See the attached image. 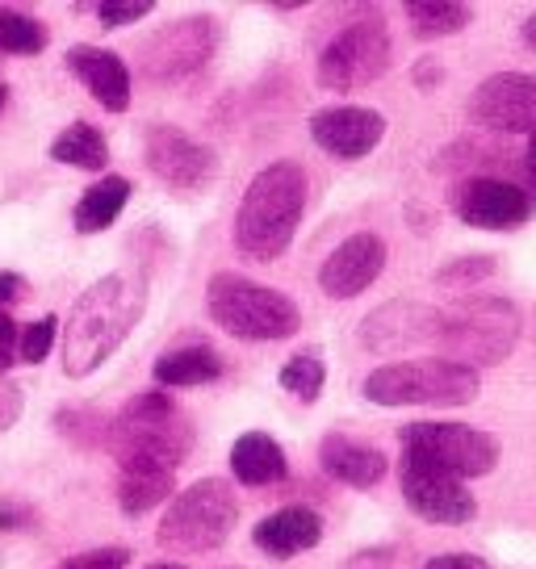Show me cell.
<instances>
[{"label": "cell", "mask_w": 536, "mask_h": 569, "mask_svg": "<svg viewBox=\"0 0 536 569\" xmlns=\"http://www.w3.org/2000/svg\"><path fill=\"white\" fill-rule=\"evenodd\" d=\"M47 30L42 21L18 9H0V51L4 54H42Z\"/></svg>", "instance_id": "cell-28"}, {"label": "cell", "mask_w": 536, "mask_h": 569, "mask_svg": "<svg viewBox=\"0 0 536 569\" xmlns=\"http://www.w3.org/2000/svg\"><path fill=\"white\" fill-rule=\"evenodd\" d=\"M483 390V377L445 356L398 360L365 377V398L374 407H465Z\"/></svg>", "instance_id": "cell-6"}, {"label": "cell", "mask_w": 536, "mask_h": 569, "mask_svg": "<svg viewBox=\"0 0 536 569\" xmlns=\"http://www.w3.org/2000/svg\"><path fill=\"white\" fill-rule=\"evenodd\" d=\"M495 268H499L495 256H461V260H453V264L440 268L436 281L461 289V284H478V281H486V277H495Z\"/></svg>", "instance_id": "cell-30"}, {"label": "cell", "mask_w": 536, "mask_h": 569, "mask_svg": "<svg viewBox=\"0 0 536 569\" xmlns=\"http://www.w3.org/2000/svg\"><path fill=\"white\" fill-rule=\"evenodd\" d=\"M126 566H130V552L126 549H92L68 557L59 569H126Z\"/></svg>", "instance_id": "cell-33"}, {"label": "cell", "mask_w": 536, "mask_h": 569, "mask_svg": "<svg viewBox=\"0 0 536 569\" xmlns=\"http://www.w3.org/2000/svg\"><path fill=\"white\" fill-rule=\"evenodd\" d=\"M51 160L68 163V168H89V172H101V168L109 163V142H106L101 130L76 122L51 142Z\"/></svg>", "instance_id": "cell-26"}, {"label": "cell", "mask_w": 536, "mask_h": 569, "mask_svg": "<svg viewBox=\"0 0 536 569\" xmlns=\"http://www.w3.org/2000/svg\"><path fill=\"white\" fill-rule=\"evenodd\" d=\"M218 51V26L210 18H177L139 47V68L156 84L185 80L210 63Z\"/></svg>", "instance_id": "cell-10"}, {"label": "cell", "mask_w": 536, "mask_h": 569, "mask_svg": "<svg viewBox=\"0 0 536 569\" xmlns=\"http://www.w3.org/2000/svg\"><path fill=\"white\" fill-rule=\"evenodd\" d=\"M118 478V502L126 516H147L151 507H160L163 498L177 490V469L156 461H122Z\"/></svg>", "instance_id": "cell-21"}, {"label": "cell", "mask_w": 536, "mask_h": 569, "mask_svg": "<svg viewBox=\"0 0 536 569\" xmlns=\"http://www.w3.org/2000/svg\"><path fill=\"white\" fill-rule=\"evenodd\" d=\"M524 163H528V180H533V189H536V130L528 134V156H524Z\"/></svg>", "instance_id": "cell-40"}, {"label": "cell", "mask_w": 536, "mask_h": 569, "mask_svg": "<svg viewBox=\"0 0 536 569\" xmlns=\"http://www.w3.org/2000/svg\"><path fill=\"white\" fill-rule=\"evenodd\" d=\"M147 569H185V566H172V561H163V566H147Z\"/></svg>", "instance_id": "cell-43"}, {"label": "cell", "mask_w": 536, "mask_h": 569, "mask_svg": "<svg viewBox=\"0 0 536 569\" xmlns=\"http://www.w3.org/2000/svg\"><path fill=\"white\" fill-rule=\"evenodd\" d=\"M239 523V498L222 478L185 486L160 519V545L168 552H215Z\"/></svg>", "instance_id": "cell-7"}, {"label": "cell", "mask_w": 536, "mask_h": 569, "mask_svg": "<svg viewBox=\"0 0 536 569\" xmlns=\"http://www.w3.org/2000/svg\"><path fill=\"white\" fill-rule=\"evenodd\" d=\"M424 569H490V566H486L483 557H474V552H440Z\"/></svg>", "instance_id": "cell-36"}, {"label": "cell", "mask_w": 536, "mask_h": 569, "mask_svg": "<svg viewBox=\"0 0 536 569\" xmlns=\"http://www.w3.org/2000/svg\"><path fill=\"white\" fill-rule=\"evenodd\" d=\"M436 80H440V68H436V63H415V84H419V89H436Z\"/></svg>", "instance_id": "cell-39"}, {"label": "cell", "mask_w": 536, "mask_h": 569, "mask_svg": "<svg viewBox=\"0 0 536 569\" xmlns=\"http://www.w3.org/2000/svg\"><path fill=\"white\" fill-rule=\"evenodd\" d=\"M21 293H26V281H21L18 272H0V306L18 302Z\"/></svg>", "instance_id": "cell-38"}, {"label": "cell", "mask_w": 536, "mask_h": 569, "mask_svg": "<svg viewBox=\"0 0 536 569\" xmlns=\"http://www.w3.org/2000/svg\"><path fill=\"white\" fill-rule=\"evenodd\" d=\"M386 260H390V251H386V239H381V234H374V231L348 234L340 248L322 260L319 289L327 298H336V302H348V298L365 293V289L386 272Z\"/></svg>", "instance_id": "cell-16"}, {"label": "cell", "mask_w": 536, "mask_h": 569, "mask_svg": "<svg viewBox=\"0 0 536 569\" xmlns=\"http://www.w3.org/2000/svg\"><path fill=\"white\" fill-rule=\"evenodd\" d=\"M4 101H9V84L0 80V109H4Z\"/></svg>", "instance_id": "cell-42"}, {"label": "cell", "mask_w": 536, "mask_h": 569, "mask_svg": "<svg viewBox=\"0 0 536 569\" xmlns=\"http://www.w3.org/2000/svg\"><path fill=\"white\" fill-rule=\"evenodd\" d=\"M26 523H30V507H21L13 498H0V532H13Z\"/></svg>", "instance_id": "cell-37"}, {"label": "cell", "mask_w": 536, "mask_h": 569, "mask_svg": "<svg viewBox=\"0 0 536 569\" xmlns=\"http://www.w3.org/2000/svg\"><path fill=\"white\" fill-rule=\"evenodd\" d=\"M322 386H327V365L315 352H298L281 369V390H289L298 402H319Z\"/></svg>", "instance_id": "cell-29"}, {"label": "cell", "mask_w": 536, "mask_h": 569, "mask_svg": "<svg viewBox=\"0 0 536 569\" xmlns=\"http://www.w3.org/2000/svg\"><path fill=\"white\" fill-rule=\"evenodd\" d=\"M21 407H26V398L13 381H0V431H9V427L18 423Z\"/></svg>", "instance_id": "cell-34"}, {"label": "cell", "mask_w": 536, "mask_h": 569, "mask_svg": "<svg viewBox=\"0 0 536 569\" xmlns=\"http://www.w3.org/2000/svg\"><path fill=\"white\" fill-rule=\"evenodd\" d=\"M394 47H390V30H386V21L377 18H360V21H348L340 34L331 38L319 54V89L327 92H353V89H365V84H374L377 76H386L390 71V59H394Z\"/></svg>", "instance_id": "cell-9"}, {"label": "cell", "mask_w": 536, "mask_h": 569, "mask_svg": "<svg viewBox=\"0 0 536 569\" xmlns=\"http://www.w3.org/2000/svg\"><path fill=\"white\" fill-rule=\"evenodd\" d=\"M109 423H113V415H101V410H92V407H68L54 415L59 436H68V440L80 448H106Z\"/></svg>", "instance_id": "cell-27"}, {"label": "cell", "mask_w": 536, "mask_h": 569, "mask_svg": "<svg viewBox=\"0 0 536 569\" xmlns=\"http://www.w3.org/2000/svg\"><path fill=\"white\" fill-rule=\"evenodd\" d=\"M151 377L168 386V390H189V386H210L222 377V356L206 343H185V348H172L156 360Z\"/></svg>", "instance_id": "cell-22"}, {"label": "cell", "mask_w": 536, "mask_h": 569, "mask_svg": "<svg viewBox=\"0 0 536 569\" xmlns=\"http://www.w3.org/2000/svg\"><path fill=\"white\" fill-rule=\"evenodd\" d=\"M151 13V0H101L97 4V18L106 30L113 26H130V21H143Z\"/></svg>", "instance_id": "cell-32"}, {"label": "cell", "mask_w": 536, "mask_h": 569, "mask_svg": "<svg viewBox=\"0 0 536 569\" xmlns=\"http://www.w3.org/2000/svg\"><path fill=\"white\" fill-rule=\"evenodd\" d=\"M231 473H235V481H244V486H272V481L286 478L289 465H286L281 445H277L272 436L248 431V436H239L231 448Z\"/></svg>", "instance_id": "cell-23"}, {"label": "cell", "mask_w": 536, "mask_h": 569, "mask_svg": "<svg viewBox=\"0 0 536 569\" xmlns=\"http://www.w3.org/2000/svg\"><path fill=\"white\" fill-rule=\"evenodd\" d=\"M251 540H256L268 557L289 561V557H298V552L319 545L322 519H319V511H310V507H281V511H272V516H265L256 523Z\"/></svg>", "instance_id": "cell-20"}, {"label": "cell", "mask_w": 536, "mask_h": 569, "mask_svg": "<svg viewBox=\"0 0 536 569\" xmlns=\"http://www.w3.org/2000/svg\"><path fill=\"white\" fill-rule=\"evenodd\" d=\"M13 352H18V322L0 310V373L13 365Z\"/></svg>", "instance_id": "cell-35"}, {"label": "cell", "mask_w": 536, "mask_h": 569, "mask_svg": "<svg viewBox=\"0 0 536 569\" xmlns=\"http://www.w3.org/2000/svg\"><path fill=\"white\" fill-rule=\"evenodd\" d=\"M403 457L419 465H431L453 478H486L495 473L503 457L499 436L478 431L465 423H407L403 427Z\"/></svg>", "instance_id": "cell-8"}, {"label": "cell", "mask_w": 536, "mask_h": 569, "mask_svg": "<svg viewBox=\"0 0 536 569\" xmlns=\"http://www.w3.org/2000/svg\"><path fill=\"white\" fill-rule=\"evenodd\" d=\"M106 448L118 457V465L156 461L177 469L193 448V423L180 415V407L163 390H147L113 415Z\"/></svg>", "instance_id": "cell-5"}, {"label": "cell", "mask_w": 536, "mask_h": 569, "mask_svg": "<svg viewBox=\"0 0 536 569\" xmlns=\"http://www.w3.org/2000/svg\"><path fill=\"white\" fill-rule=\"evenodd\" d=\"M519 343V310L507 298L495 293H474L457 298L440 310V331H436V352L445 360L483 369V365H503Z\"/></svg>", "instance_id": "cell-3"}, {"label": "cell", "mask_w": 536, "mask_h": 569, "mask_svg": "<svg viewBox=\"0 0 536 569\" xmlns=\"http://www.w3.org/2000/svg\"><path fill=\"white\" fill-rule=\"evenodd\" d=\"M398 486H403V498L415 516L424 523H436V528H461L478 516V502L465 490L461 478L453 473H440L431 465L407 461L403 457V469H398Z\"/></svg>", "instance_id": "cell-13"}, {"label": "cell", "mask_w": 536, "mask_h": 569, "mask_svg": "<svg viewBox=\"0 0 536 569\" xmlns=\"http://www.w3.org/2000/svg\"><path fill=\"white\" fill-rule=\"evenodd\" d=\"M147 310L143 272H109L72 302L63 322V373L72 381L92 377L122 348Z\"/></svg>", "instance_id": "cell-1"}, {"label": "cell", "mask_w": 536, "mask_h": 569, "mask_svg": "<svg viewBox=\"0 0 536 569\" xmlns=\"http://www.w3.org/2000/svg\"><path fill=\"white\" fill-rule=\"evenodd\" d=\"M407 18H411V34L431 42V38L461 34L474 13H469V4H461V0H411L407 4Z\"/></svg>", "instance_id": "cell-25"}, {"label": "cell", "mask_w": 536, "mask_h": 569, "mask_svg": "<svg viewBox=\"0 0 536 569\" xmlns=\"http://www.w3.org/2000/svg\"><path fill=\"white\" fill-rule=\"evenodd\" d=\"M54 336H59V319H54V315H47V319L30 322V327L21 331V339H18L21 360H26V365H42V360L51 356Z\"/></svg>", "instance_id": "cell-31"}, {"label": "cell", "mask_w": 536, "mask_h": 569, "mask_svg": "<svg viewBox=\"0 0 536 569\" xmlns=\"http://www.w3.org/2000/svg\"><path fill=\"white\" fill-rule=\"evenodd\" d=\"M143 163L151 177H160L168 189L177 193H197L206 189L218 172V156L197 142L193 134H185L177 126H151L143 139Z\"/></svg>", "instance_id": "cell-12"}, {"label": "cell", "mask_w": 536, "mask_h": 569, "mask_svg": "<svg viewBox=\"0 0 536 569\" xmlns=\"http://www.w3.org/2000/svg\"><path fill=\"white\" fill-rule=\"evenodd\" d=\"M306 210V172L294 160L260 168L235 210V248L248 260H281Z\"/></svg>", "instance_id": "cell-2"}, {"label": "cell", "mask_w": 536, "mask_h": 569, "mask_svg": "<svg viewBox=\"0 0 536 569\" xmlns=\"http://www.w3.org/2000/svg\"><path fill=\"white\" fill-rule=\"evenodd\" d=\"M436 331H440V306L386 302L360 322V343L377 356H398L415 348H436Z\"/></svg>", "instance_id": "cell-15"}, {"label": "cell", "mask_w": 536, "mask_h": 569, "mask_svg": "<svg viewBox=\"0 0 536 569\" xmlns=\"http://www.w3.org/2000/svg\"><path fill=\"white\" fill-rule=\"evenodd\" d=\"M130 201V180L126 177H101L92 189H85V197L76 201L72 222L80 234H101L118 222L122 206Z\"/></svg>", "instance_id": "cell-24"}, {"label": "cell", "mask_w": 536, "mask_h": 569, "mask_svg": "<svg viewBox=\"0 0 536 569\" xmlns=\"http://www.w3.org/2000/svg\"><path fill=\"white\" fill-rule=\"evenodd\" d=\"M519 34H524V42H528V51L536 54V18L524 21V26H519Z\"/></svg>", "instance_id": "cell-41"}, {"label": "cell", "mask_w": 536, "mask_h": 569, "mask_svg": "<svg viewBox=\"0 0 536 569\" xmlns=\"http://www.w3.org/2000/svg\"><path fill=\"white\" fill-rule=\"evenodd\" d=\"M319 465L331 473L336 481L344 486H357V490H369L377 481L386 478V452L374 445H365V440H353V436H340V431H331V436H322L319 445Z\"/></svg>", "instance_id": "cell-19"}, {"label": "cell", "mask_w": 536, "mask_h": 569, "mask_svg": "<svg viewBox=\"0 0 536 569\" xmlns=\"http://www.w3.org/2000/svg\"><path fill=\"white\" fill-rule=\"evenodd\" d=\"M448 206L474 231H516L528 222L533 201L528 193L499 177H474L448 193Z\"/></svg>", "instance_id": "cell-14"}, {"label": "cell", "mask_w": 536, "mask_h": 569, "mask_svg": "<svg viewBox=\"0 0 536 569\" xmlns=\"http://www.w3.org/2000/svg\"><path fill=\"white\" fill-rule=\"evenodd\" d=\"M68 68L72 76L92 92V101L109 113H122L130 109V68H126L122 59L106 47H72L68 51Z\"/></svg>", "instance_id": "cell-18"}, {"label": "cell", "mask_w": 536, "mask_h": 569, "mask_svg": "<svg viewBox=\"0 0 536 569\" xmlns=\"http://www.w3.org/2000/svg\"><path fill=\"white\" fill-rule=\"evenodd\" d=\"M469 122L499 134H533L536 130V76L528 71H495L465 101Z\"/></svg>", "instance_id": "cell-11"}, {"label": "cell", "mask_w": 536, "mask_h": 569, "mask_svg": "<svg viewBox=\"0 0 536 569\" xmlns=\"http://www.w3.org/2000/svg\"><path fill=\"white\" fill-rule=\"evenodd\" d=\"M310 139L336 160H365L386 139V118L369 106H331L310 118Z\"/></svg>", "instance_id": "cell-17"}, {"label": "cell", "mask_w": 536, "mask_h": 569, "mask_svg": "<svg viewBox=\"0 0 536 569\" xmlns=\"http://www.w3.org/2000/svg\"><path fill=\"white\" fill-rule=\"evenodd\" d=\"M206 310L231 339L244 343H272V339L298 336L302 310L294 298L268 289V284L239 277V272H215L206 284Z\"/></svg>", "instance_id": "cell-4"}]
</instances>
